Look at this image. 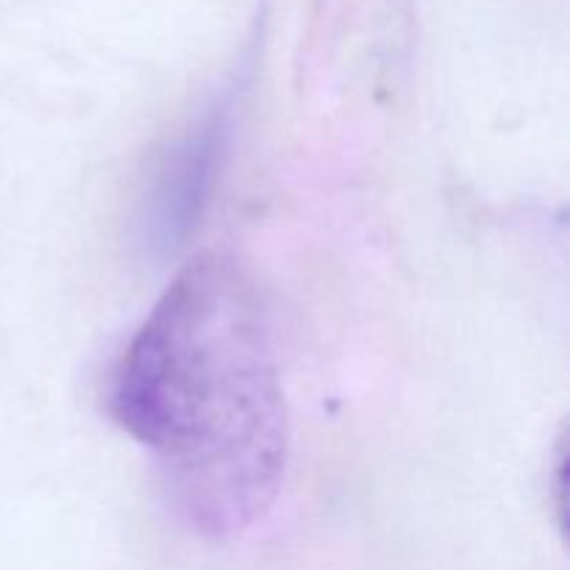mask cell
Listing matches in <instances>:
<instances>
[{"label":"cell","instance_id":"1","mask_svg":"<svg viewBox=\"0 0 570 570\" xmlns=\"http://www.w3.org/2000/svg\"><path fill=\"white\" fill-rule=\"evenodd\" d=\"M109 412L200 532H243L273 504L287 406L265 298L237 262L204 254L178 273L117 367Z\"/></svg>","mask_w":570,"mask_h":570},{"label":"cell","instance_id":"2","mask_svg":"<svg viewBox=\"0 0 570 570\" xmlns=\"http://www.w3.org/2000/svg\"><path fill=\"white\" fill-rule=\"evenodd\" d=\"M220 139V122H206L173 148L150 195L148 232L156 245H173L184 237L209 187L212 161Z\"/></svg>","mask_w":570,"mask_h":570}]
</instances>
